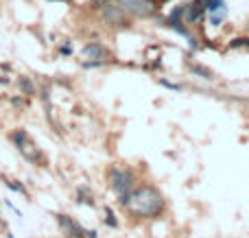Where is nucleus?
<instances>
[{
    "mask_svg": "<svg viewBox=\"0 0 249 238\" xmlns=\"http://www.w3.org/2000/svg\"><path fill=\"white\" fill-rule=\"evenodd\" d=\"M160 83L164 85V88H168V90H177V92H179V90H182V85H177V83H168V81H166V79H160Z\"/></svg>",
    "mask_w": 249,
    "mask_h": 238,
    "instance_id": "nucleus-19",
    "label": "nucleus"
},
{
    "mask_svg": "<svg viewBox=\"0 0 249 238\" xmlns=\"http://www.w3.org/2000/svg\"><path fill=\"white\" fill-rule=\"evenodd\" d=\"M17 151H20V153L24 155L29 162H37V159H42V153H39V149L33 144V140H31V138H29V140H24V142H20V144H17Z\"/></svg>",
    "mask_w": 249,
    "mask_h": 238,
    "instance_id": "nucleus-7",
    "label": "nucleus"
},
{
    "mask_svg": "<svg viewBox=\"0 0 249 238\" xmlns=\"http://www.w3.org/2000/svg\"><path fill=\"white\" fill-rule=\"evenodd\" d=\"M59 53L61 55H72V48H70V44H66V46H61L59 48Z\"/></svg>",
    "mask_w": 249,
    "mask_h": 238,
    "instance_id": "nucleus-20",
    "label": "nucleus"
},
{
    "mask_svg": "<svg viewBox=\"0 0 249 238\" xmlns=\"http://www.w3.org/2000/svg\"><path fill=\"white\" fill-rule=\"evenodd\" d=\"M11 105L13 107H24V101H22V98H11Z\"/></svg>",
    "mask_w": 249,
    "mask_h": 238,
    "instance_id": "nucleus-21",
    "label": "nucleus"
},
{
    "mask_svg": "<svg viewBox=\"0 0 249 238\" xmlns=\"http://www.w3.org/2000/svg\"><path fill=\"white\" fill-rule=\"evenodd\" d=\"M166 207V199L160 192V188L151 184H144L133 188L127 203V212H129L133 219H157V216L164 212Z\"/></svg>",
    "mask_w": 249,
    "mask_h": 238,
    "instance_id": "nucleus-1",
    "label": "nucleus"
},
{
    "mask_svg": "<svg viewBox=\"0 0 249 238\" xmlns=\"http://www.w3.org/2000/svg\"><path fill=\"white\" fill-rule=\"evenodd\" d=\"M107 2H109V0H92L90 7H92V9H103V7L107 5Z\"/></svg>",
    "mask_w": 249,
    "mask_h": 238,
    "instance_id": "nucleus-18",
    "label": "nucleus"
},
{
    "mask_svg": "<svg viewBox=\"0 0 249 238\" xmlns=\"http://www.w3.org/2000/svg\"><path fill=\"white\" fill-rule=\"evenodd\" d=\"M100 20H103L107 27H114V29H127L131 27V16L122 9L118 2H107V5L100 9Z\"/></svg>",
    "mask_w": 249,
    "mask_h": 238,
    "instance_id": "nucleus-3",
    "label": "nucleus"
},
{
    "mask_svg": "<svg viewBox=\"0 0 249 238\" xmlns=\"http://www.w3.org/2000/svg\"><path fill=\"white\" fill-rule=\"evenodd\" d=\"M205 14V2L203 0H195L192 5H186V22H197Z\"/></svg>",
    "mask_w": 249,
    "mask_h": 238,
    "instance_id": "nucleus-8",
    "label": "nucleus"
},
{
    "mask_svg": "<svg viewBox=\"0 0 249 238\" xmlns=\"http://www.w3.org/2000/svg\"><path fill=\"white\" fill-rule=\"evenodd\" d=\"M116 2L131 18H151L160 7L155 0H116Z\"/></svg>",
    "mask_w": 249,
    "mask_h": 238,
    "instance_id": "nucleus-4",
    "label": "nucleus"
},
{
    "mask_svg": "<svg viewBox=\"0 0 249 238\" xmlns=\"http://www.w3.org/2000/svg\"><path fill=\"white\" fill-rule=\"evenodd\" d=\"M7 238H13V234H11V232H9V229H7Z\"/></svg>",
    "mask_w": 249,
    "mask_h": 238,
    "instance_id": "nucleus-23",
    "label": "nucleus"
},
{
    "mask_svg": "<svg viewBox=\"0 0 249 238\" xmlns=\"http://www.w3.org/2000/svg\"><path fill=\"white\" fill-rule=\"evenodd\" d=\"M107 181L109 188L118 194V206L127 207L129 197L135 188V173L131 168H122V166H112L107 171Z\"/></svg>",
    "mask_w": 249,
    "mask_h": 238,
    "instance_id": "nucleus-2",
    "label": "nucleus"
},
{
    "mask_svg": "<svg viewBox=\"0 0 249 238\" xmlns=\"http://www.w3.org/2000/svg\"><path fill=\"white\" fill-rule=\"evenodd\" d=\"M57 216V223H59V227L64 229V232H68V236H85V229L81 227V225L77 223V221H72L68 214H55Z\"/></svg>",
    "mask_w": 249,
    "mask_h": 238,
    "instance_id": "nucleus-5",
    "label": "nucleus"
},
{
    "mask_svg": "<svg viewBox=\"0 0 249 238\" xmlns=\"http://www.w3.org/2000/svg\"><path fill=\"white\" fill-rule=\"evenodd\" d=\"M48 2H52V0H48ZM57 2H64V0H57Z\"/></svg>",
    "mask_w": 249,
    "mask_h": 238,
    "instance_id": "nucleus-24",
    "label": "nucleus"
},
{
    "mask_svg": "<svg viewBox=\"0 0 249 238\" xmlns=\"http://www.w3.org/2000/svg\"><path fill=\"white\" fill-rule=\"evenodd\" d=\"M183 16H186V5H179L177 9L170 11V16H168V20H166V24H168V22H177V20H182Z\"/></svg>",
    "mask_w": 249,
    "mask_h": 238,
    "instance_id": "nucleus-15",
    "label": "nucleus"
},
{
    "mask_svg": "<svg viewBox=\"0 0 249 238\" xmlns=\"http://www.w3.org/2000/svg\"><path fill=\"white\" fill-rule=\"evenodd\" d=\"M17 88H20V92L24 94V96H35V85H33V81H31V77H26V75H22L20 79H17Z\"/></svg>",
    "mask_w": 249,
    "mask_h": 238,
    "instance_id": "nucleus-10",
    "label": "nucleus"
},
{
    "mask_svg": "<svg viewBox=\"0 0 249 238\" xmlns=\"http://www.w3.org/2000/svg\"><path fill=\"white\" fill-rule=\"evenodd\" d=\"M77 203L81 206H94V192L87 186H79L77 188Z\"/></svg>",
    "mask_w": 249,
    "mask_h": 238,
    "instance_id": "nucleus-9",
    "label": "nucleus"
},
{
    "mask_svg": "<svg viewBox=\"0 0 249 238\" xmlns=\"http://www.w3.org/2000/svg\"><path fill=\"white\" fill-rule=\"evenodd\" d=\"M230 48L236 50V48H249V37H236V40L230 42Z\"/></svg>",
    "mask_w": 249,
    "mask_h": 238,
    "instance_id": "nucleus-16",
    "label": "nucleus"
},
{
    "mask_svg": "<svg viewBox=\"0 0 249 238\" xmlns=\"http://www.w3.org/2000/svg\"><path fill=\"white\" fill-rule=\"evenodd\" d=\"M2 181H4V186H7L9 190H13V192H20L22 197H26V199L31 197V194H29V190L24 188V184H22V181H17V179H7V177H4Z\"/></svg>",
    "mask_w": 249,
    "mask_h": 238,
    "instance_id": "nucleus-12",
    "label": "nucleus"
},
{
    "mask_svg": "<svg viewBox=\"0 0 249 238\" xmlns=\"http://www.w3.org/2000/svg\"><path fill=\"white\" fill-rule=\"evenodd\" d=\"M190 70L195 72L197 77H201V79H205V81H214L216 79V75H214L210 68H205V66H199V63H190Z\"/></svg>",
    "mask_w": 249,
    "mask_h": 238,
    "instance_id": "nucleus-11",
    "label": "nucleus"
},
{
    "mask_svg": "<svg viewBox=\"0 0 249 238\" xmlns=\"http://www.w3.org/2000/svg\"><path fill=\"white\" fill-rule=\"evenodd\" d=\"M105 219H103V223L107 225V227H112V229H116L118 227V219H116V214H114V210L112 207H105Z\"/></svg>",
    "mask_w": 249,
    "mask_h": 238,
    "instance_id": "nucleus-14",
    "label": "nucleus"
},
{
    "mask_svg": "<svg viewBox=\"0 0 249 238\" xmlns=\"http://www.w3.org/2000/svg\"><path fill=\"white\" fill-rule=\"evenodd\" d=\"M85 238H99V236H96L94 229H90V232H85Z\"/></svg>",
    "mask_w": 249,
    "mask_h": 238,
    "instance_id": "nucleus-22",
    "label": "nucleus"
},
{
    "mask_svg": "<svg viewBox=\"0 0 249 238\" xmlns=\"http://www.w3.org/2000/svg\"><path fill=\"white\" fill-rule=\"evenodd\" d=\"M81 55H83V59H107L109 53L100 42H90V44L83 46Z\"/></svg>",
    "mask_w": 249,
    "mask_h": 238,
    "instance_id": "nucleus-6",
    "label": "nucleus"
},
{
    "mask_svg": "<svg viewBox=\"0 0 249 238\" xmlns=\"http://www.w3.org/2000/svg\"><path fill=\"white\" fill-rule=\"evenodd\" d=\"M223 18H225V11H216V14H212L210 22H212V27H218V24L223 22Z\"/></svg>",
    "mask_w": 249,
    "mask_h": 238,
    "instance_id": "nucleus-17",
    "label": "nucleus"
},
{
    "mask_svg": "<svg viewBox=\"0 0 249 238\" xmlns=\"http://www.w3.org/2000/svg\"><path fill=\"white\" fill-rule=\"evenodd\" d=\"M205 2V11L216 14V11H225V2L223 0H203Z\"/></svg>",
    "mask_w": 249,
    "mask_h": 238,
    "instance_id": "nucleus-13",
    "label": "nucleus"
}]
</instances>
